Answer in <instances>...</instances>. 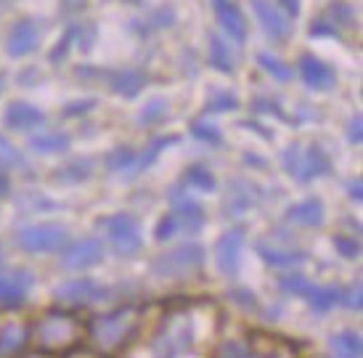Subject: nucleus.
Masks as SVG:
<instances>
[{
	"label": "nucleus",
	"instance_id": "nucleus-28",
	"mask_svg": "<svg viewBox=\"0 0 363 358\" xmlns=\"http://www.w3.org/2000/svg\"><path fill=\"white\" fill-rule=\"evenodd\" d=\"M0 167H24V157L16 146H11L6 138H0Z\"/></svg>",
	"mask_w": 363,
	"mask_h": 358
},
{
	"label": "nucleus",
	"instance_id": "nucleus-41",
	"mask_svg": "<svg viewBox=\"0 0 363 358\" xmlns=\"http://www.w3.org/2000/svg\"><path fill=\"white\" fill-rule=\"evenodd\" d=\"M284 6V11H289V16H297L300 13V0H279Z\"/></svg>",
	"mask_w": 363,
	"mask_h": 358
},
{
	"label": "nucleus",
	"instance_id": "nucleus-33",
	"mask_svg": "<svg viewBox=\"0 0 363 358\" xmlns=\"http://www.w3.org/2000/svg\"><path fill=\"white\" fill-rule=\"evenodd\" d=\"M281 286L286 289V292H292V295H308L313 284H308L303 276H297V274H294V276L281 279Z\"/></svg>",
	"mask_w": 363,
	"mask_h": 358
},
{
	"label": "nucleus",
	"instance_id": "nucleus-9",
	"mask_svg": "<svg viewBox=\"0 0 363 358\" xmlns=\"http://www.w3.org/2000/svg\"><path fill=\"white\" fill-rule=\"evenodd\" d=\"M32 284H35V279H32V274L24 271V268L0 271V306L3 308L21 306V303L27 300V295H30Z\"/></svg>",
	"mask_w": 363,
	"mask_h": 358
},
{
	"label": "nucleus",
	"instance_id": "nucleus-29",
	"mask_svg": "<svg viewBox=\"0 0 363 358\" xmlns=\"http://www.w3.org/2000/svg\"><path fill=\"white\" fill-rule=\"evenodd\" d=\"M186 181H191L194 186H199V189H207V191H212V189H215V178L210 175V170H204L202 164H194L191 170L186 173Z\"/></svg>",
	"mask_w": 363,
	"mask_h": 358
},
{
	"label": "nucleus",
	"instance_id": "nucleus-39",
	"mask_svg": "<svg viewBox=\"0 0 363 358\" xmlns=\"http://www.w3.org/2000/svg\"><path fill=\"white\" fill-rule=\"evenodd\" d=\"M347 133H350V141L353 143H361V117H355L353 123H350Z\"/></svg>",
	"mask_w": 363,
	"mask_h": 358
},
{
	"label": "nucleus",
	"instance_id": "nucleus-19",
	"mask_svg": "<svg viewBox=\"0 0 363 358\" xmlns=\"http://www.w3.org/2000/svg\"><path fill=\"white\" fill-rule=\"evenodd\" d=\"M210 64L220 72H233V67H236V56H233L231 45L218 32H210Z\"/></svg>",
	"mask_w": 363,
	"mask_h": 358
},
{
	"label": "nucleus",
	"instance_id": "nucleus-23",
	"mask_svg": "<svg viewBox=\"0 0 363 358\" xmlns=\"http://www.w3.org/2000/svg\"><path fill=\"white\" fill-rule=\"evenodd\" d=\"M24 340H27V332L21 324H9V327L0 332V356H9V353H16V350L24 345Z\"/></svg>",
	"mask_w": 363,
	"mask_h": 358
},
{
	"label": "nucleus",
	"instance_id": "nucleus-17",
	"mask_svg": "<svg viewBox=\"0 0 363 358\" xmlns=\"http://www.w3.org/2000/svg\"><path fill=\"white\" fill-rule=\"evenodd\" d=\"M284 220L294 225H303V228H318L323 223V205L318 199H305L300 205L289 207L284 213Z\"/></svg>",
	"mask_w": 363,
	"mask_h": 358
},
{
	"label": "nucleus",
	"instance_id": "nucleus-32",
	"mask_svg": "<svg viewBox=\"0 0 363 358\" xmlns=\"http://www.w3.org/2000/svg\"><path fill=\"white\" fill-rule=\"evenodd\" d=\"M170 141H175V138H157V141H154L152 146L146 149V154H143V157H138V160H135V162H138V167H149V164H152L154 160H157V154H160L162 149H164V146H167V143H170Z\"/></svg>",
	"mask_w": 363,
	"mask_h": 358
},
{
	"label": "nucleus",
	"instance_id": "nucleus-7",
	"mask_svg": "<svg viewBox=\"0 0 363 358\" xmlns=\"http://www.w3.org/2000/svg\"><path fill=\"white\" fill-rule=\"evenodd\" d=\"M204 223V213L202 207L191 202V199H183L175 205V213L167 215L164 220L160 223L157 228V239H170L172 234H178V231H199V225Z\"/></svg>",
	"mask_w": 363,
	"mask_h": 358
},
{
	"label": "nucleus",
	"instance_id": "nucleus-1",
	"mask_svg": "<svg viewBox=\"0 0 363 358\" xmlns=\"http://www.w3.org/2000/svg\"><path fill=\"white\" fill-rule=\"evenodd\" d=\"M80 335V321L64 311H53L45 318H40V324L35 327V337L43 348L48 350H61L69 348L72 342Z\"/></svg>",
	"mask_w": 363,
	"mask_h": 358
},
{
	"label": "nucleus",
	"instance_id": "nucleus-26",
	"mask_svg": "<svg viewBox=\"0 0 363 358\" xmlns=\"http://www.w3.org/2000/svg\"><path fill=\"white\" fill-rule=\"evenodd\" d=\"M260 255L271 263V266H292V263H300L303 260V252H279V250H273V247H265L260 245Z\"/></svg>",
	"mask_w": 363,
	"mask_h": 358
},
{
	"label": "nucleus",
	"instance_id": "nucleus-31",
	"mask_svg": "<svg viewBox=\"0 0 363 358\" xmlns=\"http://www.w3.org/2000/svg\"><path fill=\"white\" fill-rule=\"evenodd\" d=\"M191 133L196 135V138L207 141V143H220V130H218L215 125L207 123V120H199V123H194Z\"/></svg>",
	"mask_w": 363,
	"mask_h": 358
},
{
	"label": "nucleus",
	"instance_id": "nucleus-15",
	"mask_svg": "<svg viewBox=\"0 0 363 358\" xmlns=\"http://www.w3.org/2000/svg\"><path fill=\"white\" fill-rule=\"evenodd\" d=\"M300 77H303L305 85L313 88V91H329V88H334V82H337L332 67L323 64L313 53H305L303 59H300Z\"/></svg>",
	"mask_w": 363,
	"mask_h": 358
},
{
	"label": "nucleus",
	"instance_id": "nucleus-2",
	"mask_svg": "<svg viewBox=\"0 0 363 358\" xmlns=\"http://www.w3.org/2000/svg\"><path fill=\"white\" fill-rule=\"evenodd\" d=\"M194 345V327L183 313H170L160 329V337L154 342V350L160 358H175L189 353Z\"/></svg>",
	"mask_w": 363,
	"mask_h": 358
},
{
	"label": "nucleus",
	"instance_id": "nucleus-24",
	"mask_svg": "<svg viewBox=\"0 0 363 358\" xmlns=\"http://www.w3.org/2000/svg\"><path fill=\"white\" fill-rule=\"evenodd\" d=\"M337 297L340 292L334 289V286H311V292H308V300H311V306L323 313V311H329V308L337 303Z\"/></svg>",
	"mask_w": 363,
	"mask_h": 358
},
{
	"label": "nucleus",
	"instance_id": "nucleus-46",
	"mask_svg": "<svg viewBox=\"0 0 363 358\" xmlns=\"http://www.w3.org/2000/svg\"><path fill=\"white\" fill-rule=\"evenodd\" d=\"M0 263H3V250H0Z\"/></svg>",
	"mask_w": 363,
	"mask_h": 358
},
{
	"label": "nucleus",
	"instance_id": "nucleus-35",
	"mask_svg": "<svg viewBox=\"0 0 363 358\" xmlns=\"http://www.w3.org/2000/svg\"><path fill=\"white\" fill-rule=\"evenodd\" d=\"M130 162H135V157H133L130 149H122V152H114L109 157V167L111 170H117V167H128Z\"/></svg>",
	"mask_w": 363,
	"mask_h": 358
},
{
	"label": "nucleus",
	"instance_id": "nucleus-14",
	"mask_svg": "<svg viewBox=\"0 0 363 358\" xmlns=\"http://www.w3.org/2000/svg\"><path fill=\"white\" fill-rule=\"evenodd\" d=\"M104 295V286L93 279H74V281H64L56 289V300L59 303H69V306H82V303H93Z\"/></svg>",
	"mask_w": 363,
	"mask_h": 358
},
{
	"label": "nucleus",
	"instance_id": "nucleus-25",
	"mask_svg": "<svg viewBox=\"0 0 363 358\" xmlns=\"http://www.w3.org/2000/svg\"><path fill=\"white\" fill-rule=\"evenodd\" d=\"M32 146H35L38 152H67V149H69V135H64V133L38 135V138H32Z\"/></svg>",
	"mask_w": 363,
	"mask_h": 358
},
{
	"label": "nucleus",
	"instance_id": "nucleus-13",
	"mask_svg": "<svg viewBox=\"0 0 363 358\" xmlns=\"http://www.w3.org/2000/svg\"><path fill=\"white\" fill-rule=\"evenodd\" d=\"M212 9H215L218 24L225 30L228 38H233L236 43L247 40V19L233 0H212Z\"/></svg>",
	"mask_w": 363,
	"mask_h": 358
},
{
	"label": "nucleus",
	"instance_id": "nucleus-8",
	"mask_svg": "<svg viewBox=\"0 0 363 358\" xmlns=\"http://www.w3.org/2000/svg\"><path fill=\"white\" fill-rule=\"evenodd\" d=\"M109 231V239L120 255H135L141 250V231L130 215H111L101 220Z\"/></svg>",
	"mask_w": 363,
	"mask_h": 358
},
{
	"label": "nucleus",
	"instance_id": "nucleus-38",
	"mask_svg": "<svg viewBox=\"0 0 363 358\" xmlns=\"http://www.w3.org/2000/svg\"><path fill=\"white\" fill-rule=\"evenodd\" d=\"M91 173V164L88 162H82L80 167H77V164H72V167H67V170H61V178H67V175H74V178H77V181H80V178H85V175Z\"/></svg>",
	"mask_w": 363,
	"mask_h": 358
},
{
	"label": "nucleus",
	"instance_id": "nucleus-37",
	"mask_svg": "<svg viewBox=\"0 0 363 358\" xmlns=\"http://www.w3.org/2000/svg\"><path fill=\"white\" fill-rule=\"evenodd\" d=\"M74 32H77V30L67 32V35H64V40L59 43V48H53V51H51V62H61V59H64V53H67V48H69V43H72V38H74Z\"/></svg>",
	"mask_w": 363,
	"mask_h": 358
},
{
	"label": "nucleus",
	"instance_id": "nucleus-40",
	"mask_svg": "<svg viewBox=\"0 0 363 358\" xmlns=\"http://www.w3.org/2000/svg\"><path fill=\"white\" fill-rule=\"evenodd\" d=\"M313 35H315V38H326V35H334V27L323 24V21H315V24H313Z\"/></svg>",
	"mask_w": 363,
	"mask_h": 358
},
{
	"label": "nucleus",
	"instance_id": "nucleus-34",
	"mask_svg": "<svg viewBox=\"0 0 363 358\" xmlns=\"http://www.w3.org/2000/svg\"><path fill=\"white\" fill-rule=\"evenodd\" d=\"M218 99H220V101H210V104H207V109H210V112H231V109H236V106H239V101L233 99L231 93H225V96H218Z\"/></svg>",
	"mask_w": 363,
	"mask_h": 358
},
{
	"label": "nucleus",
	"instance_id": "nucleus-5",
	"mask_svg": "<svg viewBox=\"0 0 363 358\" xmlns=\"http://www.w3.org/2000/svg\"><path fill=\"white\" fill-rule=\"evenodd\" d=\"M284 167L286 173H292L297 181H311L315 175H323L329 170V157L323 154L321 146H292L289 152L284 154Z\"/></svg>",
	"mask_w": 363,
	"mask_h": 358
},
{
	"label": "nucleus",
	"instance_id": "nucleus-12",
	"mask_svg": "<svg viewBox=\"0 0 363 358\" xmlns=\"http://www.w3.org/2000/svg\"><path fill=\"white\" fill-rule=\"evenodd\" d=\"M40 43V24L35 19H21L11 27L9 43H6V51L11 56H27L38 48Z\"/></svg>",
	"mask_w": 363,
	"mask_h": 358
},
{
	"label": "nucleus",
	"instance_id": "nucleus-36",
	"mask_svg": "<svg viewBox=\"0 0 363 358\" xmlns=\"http://www.w3.org/2000/svg\"><path fill=\"white\" fill-rule=\"evenodd\" d=\"M334 245L340 247V252H342L345 257H355V255H358V245H355L353 239H342V236H337V239H334Z\"/></svg>",
	"mask_w": 363,
	"mask_h": 358
},
{
	"label": "nucleus",
	"instance_id": "nucleus-16",
	"mask_svg": "<svg viewBox=\"0 0 363 358\" xmlns=\"http://www.w3.org/2000/svg\"><path fill=\"white\" fill-rule=\"evenodd\" d=\"M244 250V228H231L218 245V263L225 276H233L239 271V260H242Z\"/></svg>",
	"mask_w": 363,
	"mask_h": 358
},
{
	"label": "nucleus",
	"instance_id": "nucleus-22",
	"mask_svg": "<svg viewBox=\"0 0 363 358\" xmlns=\"http://www.w3.org/2000/svg\"><path fill=\"white\" fill-rule=\"evenodd\" d=\"M257 64H260L271 77H276V80H281V82L292 80V67L286 62H281L279 56H273V53H265V51L257 53Z\"/></svg>",
	"mask_w": 363,
	"mask_h": 358
},
{
	"label": "nucleus",
	"instance_id": "nucleus-4",
	"mask_svg": "<svg viewBox=\"0 0 363 358\" xmlns=\"http://www.w3.org/2000/svg\"><path fill=\"white\" fill-rule=\"evenodd\" d=\"M135 327H138V311L125 308V311L99 318L93 327V337L99 340V345H104V348H117L135 332Z\"/></svg>",
	"mask_w": 363,
	"mask_h": 358
},
{
	"label": "nucleus",
	"instance_id": "nucleus-30",
	"mask_svg": "<svg viewBox=\"0 0 363 358\" xmlns=\"http://www.w3.org/2000/svg\"><path fill=\"white\" fill-rule=\"evenodd\" d=\"M329 16L337 21H342V24H353L355 19V9L350 3H342V0H334L332 6H329Z\"/></svg>",
	"mask_w": 363,
	"mask_h": 358
},
{
	"label": "nucleus",
	"instance_id": "nucleus-20",
	"mask_svg": "<svg viewBox=\"0 0 363 358\" xmlns=\"http://www.w3.org/2000/svg\"><path fill=\"white\" fill-rule=\"evenodd\" d=\"M143 85H146V80H143L141 72H120V74L111 77V88L117 93H122V96H128V99L138 96Z\"/></svg>",
	"mask_w": 363,
	"mask_h": 358
},
{
	"label": "nucleus",
	"instance_id": "nucleus-42",
	"mask_svg": "<svg viewBox=\"0 0 363 358\" xmlns=\"http://www.w3.org/2000/svg\"><path fill=\"white\" fill-rule=\"evenodd\" d=\"M69 358H104L99 353H91V350H77V353H72Z\"/></svg>",
	"mask_w": 363,
	"mask_h": 358
},
{
	"label": "nucleus",
	"instance_id": "nucleus-11",
	"mask_svg": "<svg viewBox=\"0 0 363 358\" xmlns=\"http://www.w3.org/2000/svg\"><path fill=\"white\" fill-rule=\"evenodd\" d=\"M252 9H255V13H257V21L262 24L265 35H268L273 43L289 40V35H292L289 19H286L273 3H268V0H252Z\"/></svg>",
	"mask_w": 363,
	"mask_h": 358
},
{
	"label": "nucleus",
	"instance_id": "nucleus-43",
	"mask_svg": "<svg viewBox=\"0 0 363 358\" xmlns=\"http://www.w3.org/2000/svg\"><path fill=\"white\" fill-rule=\"evenodd\" d=\"M0 194H9V181L0 175Z\"/></svg>",
	"mask_w": 363,
	"mask_h": 358
},
{
	"label": "nucleus",
	"instance_id": "nucleus-6",
	"mask_svg": "<svg viewBox=\"0 0 363 358\" xmlns=\"http://www.w3.org/2000/svg\"><path fill=\"white\" fill-rule=\"evenodd\" d=\"M16 242L27 252H53L67 245V231L61 225H27L16 234Z\"/></svg>",
	"mask_w": 363,
	"mask_h": 358
},
{
	"label": "nucleus",
	"instance_id": "nucleus-18",
	"mask_svg": "<svg viewBox=\"0 0 363 358\" xmlns=\"http://www.w3.org/2000/svg\"><path fill=\"white\" fill-rule=\"evenodd\" d=\"M43 112L40 109H35V106H30V104L24 101H16L11 104L9 109H6V123H9V128H13V130H30V128H35V125H43Z\"/></svg>",
	"mask_w": 363,
	"mask_h": 358
},
{
	"label": "nucleus",
	"instance_id": "nucleus-45",
	"mask_svg": "<svg viewBox=\"0 0 363 358\" xmlns=\"http://www.w3.org/2000/svg\"><path fill=\"white\" fill-rule=\"evenodd\" d=\"M3 88H6V77H3V74H0V91H3Z\"/></svg>",
	"mask_w": 363,
	"mask_h": 358
},
{
	"label": "nucleus",
	"instance_id": "nucleus-10",
	"mask_svg": "<svg viewBox=\"0 0 363 358\" xmlns=\"http://www.w3.org/2000/svg\"><path fill=\"white\" fill-rule=\"evenodd\" d=\"M104 257V245L99 239H80L72 247L64 250L61 255V266L69 268V271H82V268H91L96 263H101Z\"/></svg>",
	"mask_w": 363,
	"mask_h": 358
},
{
	"label": "nucleus",
	"instance_id": "nucleus-21",
	"mask_svg": "<svg viewBox=\"0 0 363 358\" xmlns=\"http://www.w3.org/2000/svg\"><path fill=\"white\" fill-rule=\"evenodd\" d=\"M332 348L340 358H361V337L355 332H340L332 337Z\"/></svg>",
	"mask_w": 363,
	"mask_h": 358
},
{
	"label": "nucleus",
	"instance_id": "nucleus-27",
	"mask_svg": "<svg viewBox=\"0 0 363 358\" xmlns=\"http://www.w3.org/2000/svg\"><path fill=\"white\" fill-rule=\"evenodd\" d=\"M164 114H167V104L162 101V99H154V101H149L141 109V114H138V123H141V125H154V123H160Z\"/></svg>",
	"mask_w": 363,
	"mask_h": 358
},
{
	"label": "nucleus",
	"instance_id": "nucleus-3",
	"mask_svg": "<svg viewBox=\"0 0 363 358\" xmlns=\"http://www.w3.org/2000/svg\"><path fill=\"white\" fill-rule=\"evenodd\" d=\"M204 263V250L199 245H183L175 247L170 252H164L154 260V274L167 279H178V276H191L196 274Z\"/></svg>",
	"mask_w": 363,
	"mask_h": 358
},
{
	"label": "nucleus",
	"instance_id": "nucleus-44",
	"mask_svg": "<svg viewBox=\"0 0 363 358\" xmlns=\"http://www.w3.org/2000/svg\"><path fill=\"white\" fill-rule=\"evenodd\" d=\"M27 358H53L51 353H30Z\"/></svg>",
	"mask_w": 363,
	"mask_h": 358
}]
</instances>
